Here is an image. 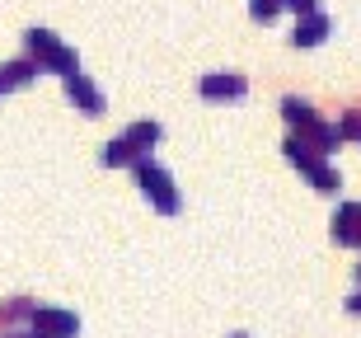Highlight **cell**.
I'll use <instances>...</instances> for the list:
<instances>
[{
    "label": "cell",
    "instance_id": "obj_1",
    "mask_svg": "<svg viewBox=\"0 0 361 338\" xmlns=\"http://www.w3.org/2000/svg\"><path fill=\"white\" fill-rule=\"evenodd\" d=\"M281 118L291 122V136L310 141V146L319 150V155H334L338 141H343V132H338V127H329V122H324L319 113L310 109L305 99H281Z\"/></svg>",
    "mask_w": 361,
    "mask_h": 338
},
{
    "label": "cell",
    "instance_id": "obj_2",
    "mask_svg": "<svg viewBox=\"0 0 361 338\" xmlns=\"http://www.w3.org/2000/svg\"><path fill=\"white\" fill-rule=\"evenodd\" d=\"M281 150H286V160H291L295 169L310 179V188H314V193H338V188H343V174H338L334 164H329V155H319L310 141L286 136V141H281Z\"/></svg>",
    "mask_w": 361,
    "mask_h": 338
},
{
    "label": "cell",
    "instance_id": "obj_3",
    "mask_svg": "<svg viewBox=\"0 0 361 338\" xmlns=\"http://www.w3.org/2000/svg\"><path fill=\"white\" fill-rule=\"evenodd\" d=\"M24 47H28V56L38 61V71L71 76V71L80 66V61H75V52H71L66 42L56 38V33H47V28H28V33H24Z\"/></svg>",
    "mask_w": 361,
    "mask_h": 338
},
{
    "label": "cell",
    "instance_id": "obj_4",
    "mask_svg": "<svg viewBox=\"0 0 361 338\" xmlns=\"http://www.w3.org/2000/svg\"><path fill=\"white\" fill-rule=\"evenodd\" d=\"M136 169V188L146 193V203L160 212V217H174L178 207H183V198H178V188H174V179L164 174L160 164H150V160H141V164H132Z\"/></svg>",
    "mask_w": 361,
    "mask_h": 338
},
{
    "label": "cell",
    "instance_id": "obj_5",
    "mask_svg": "<svg viewBox=\"0 0 361 338\" xmlns=\"http://www.w3.org/2000/svg\"><path fill=\"white\" fill-rule=\"evenodd\" d=\"M249 95V80H244L240 71H212V76H202V99L207 104H240Z\"/></svg>",
    "mask_w": 361,
    "mask_h": 338
},
{
    "label": "cell",
    "instance_id": "obj_6",
    "mask_svg": "<svg viewBox=\"0 0 361 338\" xmlns=\"http://www.w3.org/2000/svg\"><path fill=\"white\" fill-rule=\"evenodd\" d=\"M61 80H66V99L85 113V118H99V113H104V95L90 85V76H80V66L71 71V76H61Z\"/></svg>",
    "mask_w": 361,
    "mask_h": 338
},
{
    "label": "cell",
    "instance_id": "obj_7",
    "mask_svg": "<svg viewBox=\"0 0 361 338\" xmlns=\"http://www.w3.org/2000/svg\"><path fill=\"white\" fill-rule=\"evenodd\" d=\"M28 320H33L38 338H75L80 334V320H75L71 310H33Z\"/></svg>",
    "mask_w": 361,
    "mask_h": 338
},
{
    "label": "cell",
    "instance_id": "obj_8",
    "mask_svg": "<svg viewBox=\"0 0 361 338\" xmlns=\"http://www.w3.org/2000/svg\"><path fill=\"white\" fill-rule=\"evenodd\" d=\"M329 33H334V19L314 10V14H300V19H295L291 42H295V47H319V42L329 38Z\"/></svg>",
    "mask_w": 361,
    "mask_h": 338
},
{
    "label": "cell",
    "instance_id": "obj_9",
    "mask_svg": "<svg viewBox=\"0 0 361 338\" xmlns=\"http://www.w3.org/2000/svg\"><path fill=\"white\" fill-rule=\"evenodd\" d=\"M334 244H357L361 249V203H343L334 212Z\"/></svg>",
    "mask_w": 361,
    "mask_h": 338
},
{
    "label": "cell",
    "instance_id": "obj_10",
    "mask_svg": "<svg viewBox=\"0 0 361 338\" xmlns=\"http://www.w3.org/2000/svg\"><path fill=\"white\" fill-rule=\"evenodd\" d=\"M33 76H38V61H33V56H24V61H10V66H0V95H10V90H24V85H33Z\"/></svg>",
    "mask_w": 361,
    "mask_h": 338
},
{
    "label": "cell",
    "instance_id": "obj_11",
    "mask_svg": "<svg viewBox=\"0 0 361 338\" xmlns=\"http://www.w3.org/2000/svg\"><path fill=\"white\" fill-rule=\"evenodd\" d=\"M122 141H127L141 160H150V146L160 141V122H132V127L122 132Z\"/></svg>",
    "mask_w": 361,
    "mask_h": 338
},
{
    "label": "cell",
    "instance_id": "obj_12",
    "mask_svg": "<svg viewBox=\"0 0 361 338\" xmlns=\"http://www.w3.org/2000/svg\"><path fill=\"white\" fill-rule=\"evenodd\" d=\"M99 160H104L108 169H122V164H141V155H136V150L118 136V141H108V146H104V155H99Z\"/></svg>",
    "mask_w": 361,
    "mask_h": 338
},
{
    "label": "cell",
    "instance_id": "obj_13",
    "mask_svg": "<svg viewBox=\"0 0 361 338\" xmlns=\"http://www.w3.org/2000/svg\"><path fill=\"white\" fill-rule=\"evenodd\" d=\"M249 14H254V24H272L281 14V0H249Z\"/></svg>",
    "mask_w": 361,
    "mask_h": 338
},
{
    "label": "cell",
    "instance_id": "obj_14",
    "mask_svg": "<svg viewBox=\"0 0 361 338\" xmlns=\"http://www.w3.org/2000/svg\"><path fill=\"white\" fill-rule=\"evenodd\" d=\"M338 132L348 136V141H357V146H361V109H352V113H348V118L338 122Z\"/></svg>",
    "mask_w": 361,
    "mask_h": 338
},
{
    "label": "cell",
    "instance_id": "obj_15",
    "mask_svg": "<svg viewBox=\"0 0 361 338\" xmlns=\"http://www.w3.org/2000/svg\"><path fill=\"white\" fill-rule=\"evenodd\" d=\"M281 10H291L295 19H300V14H314V10H319V0H281Z\"/></svg>",
    "mask_w": 361,
    "mask_h": 338
},
{
    "label": "cell",
    "instance_id": "obj_16",
    "mask_svg": "<svg viewBox=\"0 0 361 338\" xmlns=\"http://www.w3.org/2000/svg\"><path fill=\"white\" fill-rule=\"evenodd\" d=\"M348 310H352V315H361V291H357V296L348 301Z\"/></svg>",
    "mask_w": 361,
    "mask_h": 338
},
{
    "label": "cell",
    "instance_id": "obj_17",
    "mask_svg": "<svg viewBox=\"0 0 361 338\" xmlns=\"http://www.w3.org/2000/svg\"><path fill=\"white\" fill-rule=\"evenodd\" d=\"M235 338H249V334H235Z\"/></svg>",
    "mask_w": 361,
    "mask_h": 338
}]
</instances>
